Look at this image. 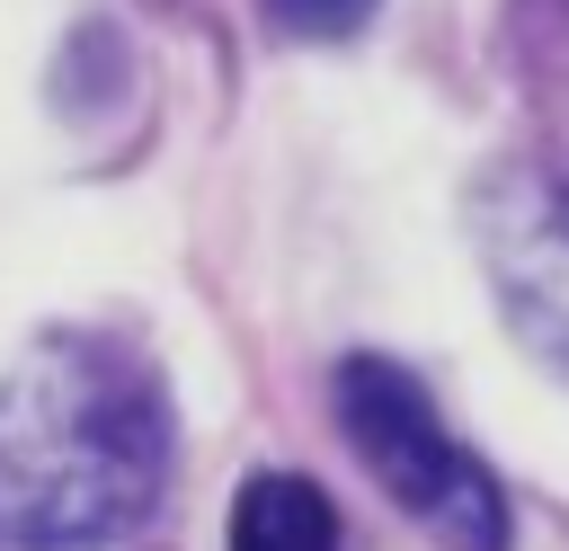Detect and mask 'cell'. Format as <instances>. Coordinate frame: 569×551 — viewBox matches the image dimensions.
Listing matches in <instances>:
<instances>
[{
  "instance_id": "obj_1",
  "label": "cell",
  "mask_w": 569,
  "mask_h": 551,
  "mask_svg": "<svg viewBox=\"0 0 569 551\" xmlns=\"http://www.w3.org/2000/svg\"><path fill=\"white\" fill-rule=\"evenodd\" d=\"M169 480L160 373L116 338H36L0 373V542L80 551L151 515Z\"/></svg>"
},
{
  "instance_id": "obj_2",
  "label": "cell",
  "mask_w": 569,
  "mask_h": 551,
  "mask_svg": "<svg viewBox=\"0 0 569 551\" xmlns=\"http://www.w3.org/2000/svg\"><path fill=\"white\" fill-rule=\"evenodd\" d=\"M338 400V435L347 453L373 471V489L445 551H507V498L489 480V462L471 444H453V427L436 418V400L418 391L409 364L391 355H347L329 373Z\"/></svg>"
},
{
  "instance_id": "obj_3",
  "label": "cell",
  "mask_w": 569,
  "mask_h": 551,
  "mask_svg": "<svg viewBox=\"0 0 569 551\" xmlns=\"http://www.w3.org/2000/svg\"><path fill=\"white\" fill-rule=\"evenodd\" d=\"M480 258L489 284L516 320V338L569 373V187H516L480 213Z\"/></svg>"
},
{
  "instance_id": "obj_4",
  "label": "cell",
  "mask_w": 569,
  "mask_h": 551,
  "mask_svg": "<svg viewBox=\"0 0 569 551\" xmlns=\"http://www.w3.org/2000/svg\"><path fill=\"white\" fill-rule=\"evenodd\" d=\"M231 551H338V507L302 471H249L231 498Z\"/></svg>"
},
{
  "instance_id": "obj_5",
  "label": "cell",
  "mask_w": 569,
  "mask_h": 551,
  "mask_svg": "<svg viewBox=\"0 0 569 551\" xmlns=\"http://www.w3.org/2000/svg\"><path fill=\"white\" fill-rule=\"evenodd\" d=\"M284 36H302V44H338V36H356L365 18H373V0H258Z\"/></svg>"
}]
</instances>
